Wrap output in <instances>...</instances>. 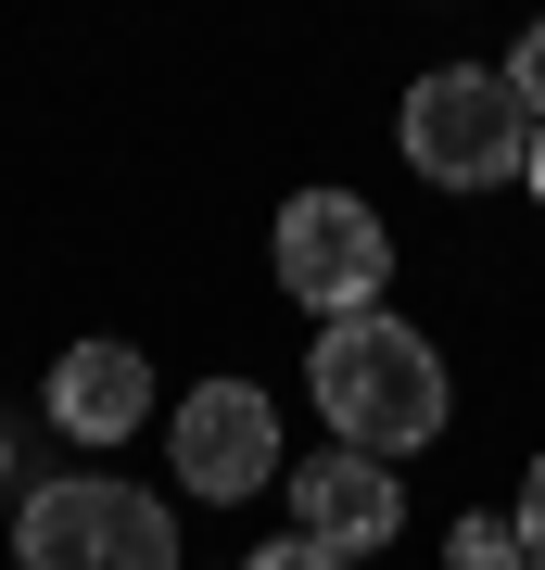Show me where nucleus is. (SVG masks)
Returning <instances> with one entry per match:
<instances>
[{
	"mask_svg": "<svg viewBox=\"0 0 545 570\" xmlns=\"http://www.w3.org/2000/svg\"><path fill=\"white\" fill-rule=\"evenodd\" d=\"M304 393H318V419H330V444L343 456H419V444H445V355L419 343L406 317H330L318 330V355H304Z\"/></svg>",
	"mask_w": 545,
	"mask_h": 570,
	"instance_id": "1",
	"label": "nucleus"
},
{
	"mask_svg": "<svg viewBox=\"0 0 545 570\" xmlns=\"http://www.w3.org/2000/svg\"><path fill=\"white\" fill-rule=\"evenodd\" d=\"M393 140H406V165H419L431 190H507L533 165V115H520V89H507V63H431V77L406 89Z\"/></svg>",
	"mask_w": 545,
	"mask_h": 570,
	"instance_id": "2",
	"label": "nucleus"
},
{
	"mask_svg": "<svg viewBox=\"0 0 545 570\" xmlns=\"http://www.w3.org/2000/svg\"><path fill=\"white\" fill-rule=\"evenodd\" d=\"M13 570H178V508L140 482H101V469L39 482L13 520Z\"/></svg>",
	"mask_w": 545,
	"mask_h": 570,
	"instance_id": "3",
	"label": "nucleus"
},
{
	"mask_svg": "<svg viewBox=\"0 0 545 570\" xmlns=\"http://www.w3.org/2000/svg\"><path fill=\"white\" fill-rule=\"evenodd\" d=\"M266 266H280V292L292 305H318L330 317H368L381 305V279H393V228L356 204V190H292L280 228H266Z\"/></svg>",
	"mask_w": 545,
	"mask_h": 570,
	"instance_id": "4",
	"label": "nucleus"
},
{
	"mask_svg": "<svg viewBox=\"0 0 545 570\" xmlns=\"http://www.w3.org/2000/svg\"><path fill=\"white\" fill-rule=\"evenodd\" d=\"M165 444H178V482L203 494V508L280 482V406H266L254 381H191L178 419H165Z\"/></svg>",
	"mask_w": 545,
	"mask_h": 570,
	"instance_id": "5",
	"label": "nucleus"
},
{
	"mask_svg": "<svg viewBox=\"0 0 545 570\" xmlns=\"http://www.w3.org/2000/svg\"><path fill=\"white\" fill-rule=\"evenodd\" d=\"M292 532H304V546H330V558H368V546H393V532H406V482H393L381 456H343V444H330V456L292 469Z\"/></svg>",
	"mask_w": 545,
	"mask_h": 570,
	"instance_id": "6",
	"label": "nucleus"
},
{
	"mask_svg": "<svg viewBox=\"0 0 545 570\" xmlns=\"http://www.w3.org/2000/svg\"><path fill=\"white\" fill-rule=\"evenodd\" d=\"M51 419L77 431V444H127V431L153 419V355L140 343H77L51 367Z\"/></svg>",
	"mask_w": 545,
	"mask_h": 570,
	"instance_id": "7",
	"label": "nucleus"
},
{
	"mask_svg": "<svg viewBox=\"0 0 545 570\" xmlns=\"http://www.w3.org/2000/svg\"><path fill=\"white\" fill-rule=\"evenodd\" d=\"M445 570H533V546H520V520H495V508H469V520L445 532Z\"/></svg>",
	"mask_w": 545,
	"mask_h": 570,
	"instance_id": "8",
	"label": "nucleus"
},
{
	"mask_svg": "<svg viewBox=\"0 0 545 570\" xmlns=\"http://www.w3.org/2000/svg\"><path fill=\"white\" fill-rule=\"evenodd\" d=\"M507 89H520V115L545 127V26H533V39H520V51H507Z\"/></svg>",
	"mask_w": 545,
	"mask_h": 570,
	"instance_id": "9",
	"label": "nucleus"
},
{
	"mask_svg": "<svg viewBox=\"0 0 545 570\" xmlns=\"http://www.w3.org/2000/svg\"><path fill=\"white\" fill-rule=\"evenodd\" d=\"M242 570H356V558H330V546H304V532H280V546H254Z\"/></svg>",
	"mask_w": 545,
	"mask_h": 570,
	"instance_id": "10",
	"label": "nucleus"
},
{
	"mask_svg": "<svg viewBox=\"0 0 545 570\" xmlns=\"http://www.w3.org/2000/svg\"><path fill=\"white\" fill-rule=\"evenodd\" d=\"M507 520H520V546H533V570H545V456L520 469V508H507Z\"/></svg>",
	"mask_w": 545,
	"mask_h": 570,
	"instance_id": "11",
	"label": "nucleus"
},
{
	"mask_svg": "<svg viewBox=\"0 0 545 570\" xmlns=\"http://www.w3.org/2000/svg\"><path fill=\"white\" fill-rule=\"evenodd\" d=\"M520 190H533V204H545V127H533V165H520Z\"/></svg>",
	"mask_w": 545,
	"mask_h": 570,
	"instance_id": "12",
	"label": "nucleus"
},
{
	"mask_svg": "<svg viewBox=\"0 0 545 570\" xmlns=\"http://www.w3.org/2000/svg\"><path fill=\"white\" fill-rule=\"evenodd\" d=\"M0 469H13V444H0Z\"/></svg>",
	"mask_w": 545,
	"mask_h": 570,
	"instance_id": "13",
	"label": "nucleus"
}]
</instances>
